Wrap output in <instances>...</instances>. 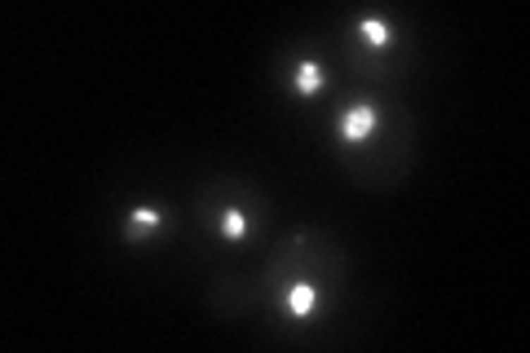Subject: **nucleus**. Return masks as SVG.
<instances>
[{"instance_id": "1", "label": "nucleus", "mask_w": 530, "mask_h": 353, "mask_svg": "<svg viewBox=\"0 0 530 353\" xmlns=\"http://www.w3.org/2000/svg\"><path fill=\"white\" fill-rule=\"evenodd\" d=\"M371 124H376L371 102H354L350 115H345V141H362V137L371 133Z\"/></svg>"}, {"instance_id": "3", "label": "nucleus", "mask_w": 530, "mask_h": 353, "mask_svg": "<svg viewBox=\"0 0 530 353\" xmlns=\"http://www.w3.org/2000/svg\"><path fill=\"white\" fill-rule=\"evenodd\" d=\"M221 230H226L230 238H243V234H247V221H243L239 207H221Z\"/></svg>"}, {"instance_id": "4", "label": "nucleus", "mask_w": 530, "mask_h": 353, "mask_svg": "<svg viewBox=\"0 0 530 353\" xmlns=\"http://www.w3.org/2000/svg\"><path fill=\"white\" fill-rule=\"evenodd\" d=\"M296 89L301 93L319 89V67H314V62H301V67H296Z\"/></svg>"}, {"instance_id": "2", "label": "nucleus", "mask_w": 530, "mask_h": 353, "mask_svg": "<svg viewBox=\"0 0 530 353\" xmlns=\"http://www.w3.org/2000/svg\"><path fill=\"white\" fill-rule=\"evenodd\" d=\"M288 309H292L296 318H305V314L314 309V287H309V283H301V287H292V292H288Z\"/></svg>"}, {"instance_id": "5", "label": "nucleus", "mask_w": 530, "mask_h": 353, "mask_svg": "<svg viewBox=\"0 0 530 353\" xmlns=\"http://www.w3.org/2000/svg\"><path fill=\"white\" fill-rule=\"evenodd\" d=\"M358 31H362V40H367V44H385L389 40V27L385 23H362Z\"/></svg>"}, {"instance_id": "6", "label": "nucleus", "mask_w": 530, "mask_h": 353, "mask_svg": "<svg viewBox=\"0 0 530 353\" xmlns=\"http://www.w3.org/2000/svg\"><path fill=\"white\" fill-rule=\"evenodd\" d=\"M132 226H159V212H155V207H137V212H132Z\"/></svg>"}]
</instances>
